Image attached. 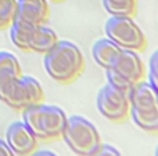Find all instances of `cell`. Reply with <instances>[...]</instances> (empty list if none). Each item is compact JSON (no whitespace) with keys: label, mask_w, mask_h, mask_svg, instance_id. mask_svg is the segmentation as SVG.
I'll use <instances>...</instances> for the list:
<instances>
[{"label":"cell","mask_w":158,"mask_h":156,"mask_svg":"<svg viewBox=\"0 0 158 156\" xmlns=\"http://www.w3.org/2000/svg\"><path fill=\"white\" fill-rule=\"evenodd\" d=\"M111 67L124 78H127L132 85L143 81L146 74L142 59L139 58L136 51L131 49H121L115 60L113 62V64H111Z\"/></svg>","instance_id":"cell-9"},{"label":"cell","mask_w":158,"mask_h":156,"mask_svg":"<svg viewBox=\"0 0 158 156\" xmlns=\"http://www.w3.org/2000/svg\"><path fill=\"white\" fill-rule=\"evenodd\" d=\"M129 111L144 114H158L157 89L148 81L135 84L128 92Z\"/></svg>","instance_id":"cell-8"},{"label":"cell","mask_w":158,"mask_h":156,"mask_svg":"<svg viewBox=\"0 0 158 156\" xmlns=\"http://www.w3.org/2000/svg\"><path fill=\"white\" fill-rule=\"evenodd\" d=\"M15 17L32 25H44L50 17L48 2L47 0H17Z\"/></svg>","instance_id":"cell-10"},{"label":"cell","mask_w":158,"mask_h":156,"mask_svg":"<svg viewBox=\"0 0 158 156\" xmlns=\"http://www.w3.org/2000/svg\"><path fill=\"white\" fill-rule=\"evenodd\" d=\"M30 156H56L51 151H35L30 154Z\"/></svg>","instance_id":"cell-22"},{"label":"cell","mask_w":158,"mask_h":156,"mask_svg":"<svg viewBox=\"0 0 158 156\" xmlns=\"http://www.w3.org/2000/svg\"><path fill=\"white\" fill-rule=\"evenodd\" d=\"M17 14V0H0V29L11 25Z\"/></svg>","instance_id":"cell-17"},{"label":"cell","mask_w":158,"mask_h":156,"mask_svg":"<svg viewBox=\"0 0 158 156\" xmlns=\"http://www.w3.org/2000/svg\"><path fill=\"white\" fill-rule=\"evenodd\" d=\"M21 76V64L13 53L0 52V84Z\"/></svg>","instance_id":"cell-14"},{"label":"cell","mask_w":158,"mask_h":156,"mask_svg":"<svg viewBox=\"0 0 158 156\" xmlns=\"http://www.w3.org/2000/svg\"><path fill=\"white\" fill-rule=\"evenodd\" d=\"M44 68L47 74L58 82H70L81 74L84 56L76 44L66 40L58 43L44 53Z\"/></svg>","instance_id":"cell-1"},{"label":"cell","mask_w":158,"mask_h":156,"mask_svg":"<svg viewBox=\"0 0 158 156\" xmlns=\"http://www.w3.org/2000/svg\"><path fill=\"white\" fill-rule=\"evenodd\" d=\"M133 122L136 126L148 133H157L158 131V114H144V112H136L131 111Z\"/></svg>","instance_id":"cell-16"},{"label":"cell","mask_w":158,"mask_h":156,"mask_svg":"<svg viewBox=\"0 0 158 156\" xmlns=\"http://www.w3.org/2000/svg\"><path fill=\"white\" fill-rule=\"evenodd\" d=\"M22 119L37 138L48 140L62 134L68 116L59 107L39 103L23 108Z\"/></svg>","instance_id":"cell-2"},{"label":"cell","mask_w":158,"mask_h":156,"mask_svg":"<svg viewBox=\"0 0 158 156\" xmlns=\"http://www.w3.org/2000/svg\"><path fill=\"white\" fill-rule=\"evenodd\" d=\"M107 38H110L121 49L143 51L147 47L142 29L131 17H111L105 25Z\"/></svg>","instance_id":"cell-5"},{"label":"cell","mask_w":158,"mask_h":156,"mask_svg":"<svg viewBox=\"0 0 158 156\" xmlns=\"http://www.w3.org/2000/svg\"><path fill=\"white\" fill-rule=\"evenodd\" d=\"M40 82L29 76H19L0 84V100L15 110H23L43 101Z\"/></svg>","instance_id":"cell-3"},{"label":"cell","mask_w":158,"mask_h":156,"mask_svg":"<svg viewBox=\"0 0 158 156\" xmlns=\"http://www.w3.org/2000/svg\"><path fill=\"white\" fill-rule=\"evenodd\" d=\"M106 77H107V81H109V84H110L111 86L120 89V91L127 92V93H128L129 89L133 86L132 84H131L129 81L127 80V78H124L121 74H118L113 67L106 68Z\"/></svg>","instance_id":"cell-18"},{"label":"cell","mask_w":158,"mask_h":156,"mask_svg":"<svg viewBox=\"0 0 158 156\" xmlns=\"http://www.w3.org/2000/svg\"><path fill=\"white\" fill-rule=\"evenodd\" d=\"M111 17H132L136 13V0H102Z\"/></svg>","instance_id":"cell-15"},{"label":"cell","mask_w":158,"mask_h":156,"mask_svg":"<svg viewBox=\"0 0 158 156\" xmlns=\"http://www.w3.org/2000/svg\"><path fill=\"white\" fill-rule=\"evenodd\" d=\"M147 77H148V82L156 89H158V53L157 52H154L150 58Z\"/></svg>","instance_id":"cell-19"},{"label":"cell","mask_w":158,"mask_h":156,"mask_svg":"<svg viewBox=\"0 0 158 156\" xmlns=\"http://www.w3.org/2000/svg\"><path fill=\"white\" fill-rule=\"evenodd\" d=\"M89 156H121L120 152L111 145H105V144H101L95 151L92 152Z\"/></svg>","instance_id":"cell-20"},{"label":"cell","mask_w":158,"mask_h":156,"mask_svg":"<svg viewBox=\"0 0 158 156\" xmlns=\"http://www.w3.org/2000/svg\"><path fill=\"white\" fill-rule=\"evenodd\" d=\"M96 106L99 112L106 119L113 122H121L128 118L129 114V100L128 93L111 86L107 84L98 93Z\"/></svg>","instance_id":"cell-6"},{"label":"cell","mask_w":158,"mask_h":156,"mask_svg":"<svg viewBox=\"0 0 158 156\" xmlns=\"http://www.w3.org/2000/svg\"><path fill=\"white\" fill-rule=\"evenodd\" d=\"M121 48L110 38H101L92 47V58L101 67L106 68L111 67L117 55L120 53Z\"/></svg>","instance_id":"cell-12"},{"label":"cell","mask_w":158,"mask_h":156,"mask_svg":"<svg viewBox=\"0 0 158 156\" xmlns=\"http://www.w3.org/2000/svg\"><path fill=\"white\" fill-rule=\"evenodd\" d=\"M60 136L74 154L78 156H89L101 145L98 129L83 116H70L66 121Z\"/></svg>","instance_id":"cell-4"},{"label":"cell","mask_w":158,"mask_h":156,"mask_svg":"<svg viewBox=\"0 0 158 156\" xmlns=\"http://www.w3.org/2000/svg\"><path fill=\"white\" fill-rule=\"evenodd\" d=\"M56 33L51 28L44 25H36L29 38V51L39 53H45L58 43Z\"/></svg>","instance_id":"cell-11"},{"label":"cell","mask_w":158,"mask_h":156,"mask_svg":"<svg viewBox=\"0 0 158 156\" xmlns=\"http://www.w3.org/2000/svg\"><path fill=\"white\" fill-rule=\"evenodd\" d=\"M6 142L15 156H29L37 148V137L23 122H14L8 126Z\"/></svg>","instance_id":"cell-7"},{"label":"cell","mask_w":158,"mask_h":156,"mask_svg":"<svg viewBox=\"0 0 158 156\" xmlns=\"http://www.w3.org/2000/svg\"><path fill=\"white\" fill-rule=\"evenodd\" d=\"M36 25L26 22L18 17H14L13 22L10 25V38L13 44L19 49L29 51V38L32 34V30Z\"/></svg>","instance_id":"cell-13"},{"label":"cell","mask_w":158,"mask_h":156,"mask_svg":"<svg viewBox=\"0 0 158 156\" xmlns=\"http://www.w3.org/2000/svg\"><path fill=\"white\" fill-rule=\"evenodd\" d=\"M51 2H63V0H51Z\"/></svg>","instance_id":"cell-23"},{"label":"cell","mask_w":158,"mask_h":156,"mask_svg":"<svg viewBox=\"0 0 158 156\" xmlns=\"http://www.w3.org/2000/svg\"><path fill=\"white\" fill-rule=\"evenodd\" d=\"M0 156H15L14 152L8 148L7 142L2 138H0Z\"/></svg>","instance_id":"cell-21"}]
</instances>
